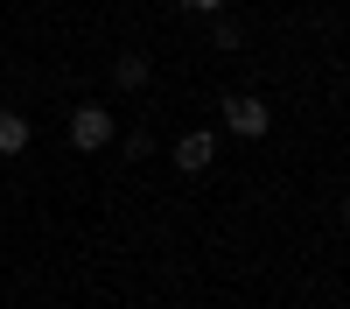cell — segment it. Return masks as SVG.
Returning a JSON list of instances; mask_svg holds the SVG:
<instances>
[{"label": "cell", "mask_w": 350, "mask_h": 309, "mask_svg": "<svg viewBox=\"0 0 350 309\" xmlns=\"http://www.w3.org/2000/svg\"><path fill=\"white\" fill-rule=\"evenodd\" d=\"M267 127H273V112H267V99H259V92H231V99H224V134L267 140Z\"/></svg>", "instance_id": "cell-1"}, {"label": "cell", "mask_w": 350, "mask_h": 309, "mask_svg": "<svg viewBox=\"0 0 350 309\" xmlns=\"http://www.w3.org/2000/svg\"><path fill=\"white\" fill-rule=\"evenodd\" d=\"M105 140H112V112L105 106H77L70 112V148L92 155V148H105Z\"/></svg>", "instance_id": "cell-2"}, {"label": "cell", "mask_w": 350, "mask_h": 309, "mask_svg": "<svg viewBox=\"0 0 350 309\" xmlns=\"http://www.w3.org/2000/svg\"><path fill=\"white\" fill-rule=\"evenodd\" d=\"M211 162H217V134L211 127H189L183 140H175V169H183V176H203Z\"/></svg>", "instance_id": "cell-3"}, {"label": "cell", "mask_w": 350, "mask_h": 309, "mask_svg": "<svg viewBox=\"0 0 350 309\" xmlns=\"http://www.w3.org/2000/svg\"><path fill=\"white\" fill-rule=\"evenodd\" d=\"M148 77H154V64H148V56H140V49H126L120 64H112V84H120V92H140V84H148Z\"/></svg>", "instance_id": "cell-4"}, {"label": "cell", "mask_w": 350, "mask_h": 309, "mask_svg": "<svg viewBox=\"0 0 350 309\" xmlns=\"http://www.w3.org/2000/svg\"><path fill=\"white\" fill-rule=\"evenodd\" d=\"M21 148H28V120L0 106V155H21Z\"/></svg>", "instance_id": "cell-5"}, {"label": "cell", "mask_w": 350, "mask_h": 309, "mask_svg": "<svg viewBox=\"0 0 350 309\" xmlns=\"http://www.w3.org/2000/svg\"><path fill=\"white\" fill-rule=\"evenodd\" d=\"M211 42H217V49H245V21L217 14V21H211Z\"/></svg>", "instance_id": "cell-6"}, {"label": "cell", "mask_w": 350, "mask_h": 309, "mask_svg": "<svg viewBox=\"0 0 350 309\" xmlns=\"http://www.w3.org/2000/svg\"><path fill=\"white\" fill-rule=\"evenodd\" d=\"M120 148H126V155H133V162H148V155H154V134H140V127H133V134H126V140H120Z\"/></svg>", "instance_id": "cell-7"}, {"label": "cell", "mask_w": 350, "mask_h": 309, "mask_svg": "<svg viewBox=\"0 0 350 309\" xmlns=\"http://www.w3.org/2000/svg\"><path fill=\"white\" fill-rule=\"evenodd\" d=\"M189 14H224V0H183Z\"/></svg>", "instance_id": "cell-8"}, {"label": "cell", "mask_w": 350, "mask_h": 309, "mask_svg": "<svg viewBox=\"0 0 350 309\" xmlns=\"http://www.w3.org/2000/svg\"><path fill=\"white\" fill-rule=\"evenodd\" d=\"M343 225H350V197H343Z\"/></svg>", "instance_id": "cell-9"}]
</instances>
